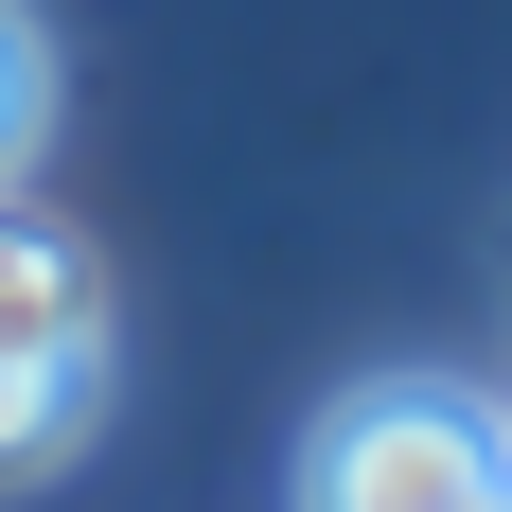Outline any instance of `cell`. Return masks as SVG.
Wrapping results in <instances>:
<instances>
[{"label": "cell", "instance_id": "6da1fadb", "mask_svg": "<svg viewBox=\"0 0 512 512\" xmlns=\"http://www.w3.org/2000/svg\"><path fill=\"white\" fill-rule=\"evenodd\" d=\"M301 512H512V407L442 371L336 389V424L301 442Z\"/></svg>", "mask_w": 512, "mask_h": 512}, {"label": "cell", "instance_id": "7a4b0ae2", "mask_svg": "<svg viewBox=\"0 0 512 512\" xmlns=\"http://www.w3.org/2000/svg\"><path fill=\"white\" fill-rule=\"evenodd\" d=\"M0 354H36V371H106V265L71 248V230H36L18 195H0Z\"/></svg>", "mask_w": 512, "mask_h": 512}, {"label": "cell", "instance_id": "3957f363", "mask_svg": "<svg viewBox=\"0 0 512 512\" xmlns=\"http://www.w3.org/2000/svg\"><path fill=\"white\" fill-rule=\"evenodd\" d=\"M89 407H106V371H36V354H0V477L71 460V442H89Z\"/></svg>", "mask_w": 512, "mask_h": 512}, {"label": "cell", "instance_id": "277c9868", "mask_svg": "<svg viewBox=\"0 0 512 512\" xmlns=\"http://www.w3.org/2000/svg\"><path fill=\"white\" fill-rule=\"evenodd\" d=\"M36 142H53V36L18 18V0H0V195L36 177Z\"/></svg>", "mask_w": 512, "mask_h": 512}]
</instances>
